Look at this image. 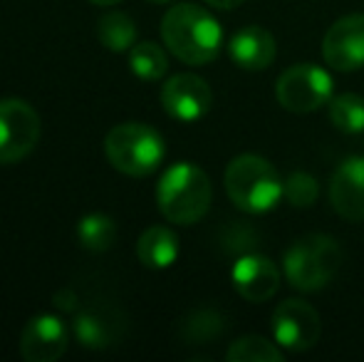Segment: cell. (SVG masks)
<instances>
[{"instance_id": "14", "label": "cell", "mask_w": 364, "mask_h": 362, "mask_svg": "<svg viewBox=\"0 0 364 362\" xmlns=\"http://www.w3.org/2000/svg\"><path fill=\"white\" fill-rule=\"evenodd\" d=\"M124 330V320L109 308H90L75 315L73 333L87 350H107L117 345Z\"/></svg>"}, {"instance_id": "22", "label": "cell", "mask_w": 364, "mask_h": 362, "mask_svg": "<svg viewBox=\"0 0 364 362\" xmlns=\"http://www.w3.org/2000/svg\"><path fill=\"white\" fill-rule=\"evenodd\" d=\"M283 193L288 198L290 206L295 208H310L320 196V186L317 179L307 171H292L283 183Z\"/></svg>"}, {"instance_id": "13", "label": "cell", "mask_w": 364, "mask_h": 362, "mask_svg": "<svg viewBox=\"0 0 364 362\" xmlns=\"http://www.w3.org/2000/svg\"><path fill=\"white\" fill-rule=\"evenodd\" d=\"M330 203L347 221H364V156L345 159L330 181Z\"/></svg>"}, {"instance_id": "8", "label": "cell", "mask_w": 364, "mask_h": 362, "mask_svg": "<svg viewBox=\"0 0 364 362\" xmlns=\"http://www.w3.org/2000/svg\"><path fill=\"white\" fill-rule=\"evenodd\" d=\"M322 323L317 310L305 300H283L273 313V335L280 348L290 353H305L320 340Z\"/></svg>"}, {"instance_id": "21", "label": "cell", "mask_w": 364, "mask_h": 362, "mask_svg": "<svg viewBox=\"0 0 364 362\" xmlns=\"http://www.w3.org/2000/svg\"><path fill=\"white\" fill-rule=\"evenodd\" d=\"M228 362H283V348L260 335H243L225 353Z\"/></svg>"}, {"instance_id": "18", "label": "cell", "mask_w": 364, "mask_h": 362, "mask_svg": "<svg viewBox=\"0 0 364 362\" xmlns=\"http://www.w3.org/2000/svg\"><path fill=\"white\" fill-rule=\"evenodd\" d=\"M117 238V223L112 216L102 211H92L80 218L77 223V241L85 251L92 253H105L112 248Z\"/></svg>"}, {"instance_id": "16", "label": "cell", "mask_w": 364, "mask_h": 362, "mask_svg": "<svg viewBox=\"0 0 364 362\" xmlns=\"http://www.w3.org/2000/svg\"><path fill=\"white\" fill-rule=\"evenodd\" d=\"M136 258L151 271L173 266L178 258V236L168 226H149L136 241Z\"/></svg>"}, {"instance_id": "2", "label": "cell", "mask_w": 364, "mask_h": 362, "mask_svg": "<svg viewBox=\"0 0 364 362\" xmlns=\"http://www.w3.org/2000/svg\"><path fill=\"white\" fill-rule=\"evenodd\" d=\"M213 188L208 174L191 161L168 166L156 183V203L168 223L193 226L211 208Z\"/></svg>"}, {"instance_id": "5", "label": "cell", "mask_w": 364, "mask_h": 362, "mask_svg": "<svg viewBox=\"0 0 364 362\" xmlns=\"http://www.w3.org/2000/svg\"><path fill=\"white\" fill-rule=\"evenodd\" d=\"M105 154L119 174L149 176L161 166L166 144L154 127L144 122H124L109 129L105 139Z\"/></svg>"}, {"instance_id": "15", "label": "cell", "mask_w": 364, "mask_h": 362, "mask_svg": "<svg viewBox=\"0 0 364 362\" xmlns=\"http://www.w3.org/2000/svg\"><path fill=\"white\" fill-rule=\"evenodd\" d=\"M275 53H278L275 38L265 28H258V25H248V28L238 30L228 43L230 60L238 68L253 70V73L270 68L275 60Z\"/></svg>"}, {"instance_id": "24", "label": "cell", "mask_w": 364, "mask_h": 362, "mask_svg": "<svg viewBox=\"0 0 364 362\" xmlns=\"http://www.w3.org/2000/svg\"><path fill=\"white\" fill-rule=\"evenodd\" d=\"M206 3L218 10H233V8H238V5H243V0H206Z\"/></svg>"}, {"instance_id": "6", "label": "cell", "mask_w": 364, "mask_h": 362, "mask_svg": "<svg viewBox=\"0 0 364 362\" xmlns=\"http://www.w3.org/2000/svg\"><path fill=\"white\" fill-rule=\"evenodd\" d=\"M278 105L295 115H307L320 107L330 105L332 100V78L327 70L312 63L292 65L278 78L275 85Z\"/></svg>"}, {"instance_id": "23", "label": "cell", "mask_w": 364, "mask_h": 362, "mask_svg": "<svg viewBox=\"0 0 364 362\" xmlns=\"http://www.w3.org/2000/svg\"><path fill=\"white\" fill-rule=\"evenodd\" d=\"M53 303L58 305L60 310H68V313H75L77 310V293L73 288H60L58 293H55Z\"/></svg>"}, {"instance_id": "19", "label": "cell", "mask_w": 364, "mask_h": 362, "mask_svg": "<svg viewBox=\"0 0 364 362\" xmlns=\"http://www.w3.org/2000/svg\"><path fill=\"white\" fill-rule=\"evenodd\" d=\"M129 70L144 82H156L166 75L168 58L161 45L156 43H134L129 50Z\"/></svg>"}, {"instance_id": "7", "label": "cell", "mask_w": 364, "mask_h": 362, "mask_svg": "<svg viewBox=\"0 0 364 362\" xmlns=\"http://www.w3.org/2000/svg\"><path fill=\"white\" fill-rule=\"evenodd\" d=\"M40 142V115L20 97L0 100V164L23 161Z\"/></svg>"}, {"instance_id": "20", "label": "cell", "mask_w": 364, "mask_h": 362, "mask_svg": "<svg viewBox=\"0 0 364 362\" xmlns=\"http://www.w3.org/2000/svg\"><path fill=\"white\" fill-rule=\"evenodd\" d=\"M330 122L345 134L364 132V97L360 95H337L330 100Z\"/></svg>"}, {"instance_id": "1", "label": "cell", "mask_w": 364, "mask_h": 362, "mask_svg": "<svg viewBox=\"0 0 364 362\" xmlns=\"http://www.w3.org/2000/svg\"><path fill=\"white\" fill-rule=\"evenodd\" d=\"M161 40L181 63L208 65L218 58L223 30L206 8L178 3L171 5L161 18Z\"/></svg>"}, {"instance_id": "9", "label": "cell", "mask_w": 364, "mask_h": 362, "mask_svg": "<svg viewBox=\"0 0 364 362\" xmlns=\"http://www.w3.org/2000/svg\"><path fill=\"white\" fill-rule=\"evenodd\" d=\"M213 92L203 78L193 73H178L161 87V107L176 122H198L208 115Z\"/></svg>"}, {"instance_id": "12", "label": "cell", "mask_w": 364, "mask_h": 362, "mask_svg": "<svg viewBox=\"0 0 364 362\" xmlns=\"http://www.w3.org/2000/svg\"><path fill=\"white\" fill-rule=\"evenodd\" d=\"M230 280H233V288L238 290L240 298H245L248 303H265L278 293L280 268L268 256L248 253V256L235 261Z\"/></svg>"}, {"instance_id": "4", "label": "cell", "mask_w": 364, "mask_h": 362, "mask_svg": "<svg viewBox=\"0 0 364 362\" xmlns=\"http://www.w3.org/2000/svg\"><path fill=\"white\" fill-rule=\"evenodd\" d=\"M342 268V248L332 236L312 233L288 246L283 271L288 283L302 293H317L332 283Z\"/></svg>"}, {"instance_id": "25", "label": "cell", "mask_w": 364, "mask_h": 362, "mask_svg": "<svg viewBox=\"0 0 364 362\" xmlns=\"http://www.w3.org/2000/svg\"><path fill=\"white\" fill-rule=\"evenodd\" d=\"M90 3L92 5H105V8H107V5H117L119 0H90Z\"/></svg>"}, {"instance_id": "17", "label": "cell", "mask_w": 364, "mask_h": 362, "mask_svg": "<svg viewBox=\"0 0 364 362\" xmlns=\"http://www.w3.org/2000/svg\"><path fill=\"white\" fill-rule=\"evenodd\" d=\"M97 40L109 53H129L136 43V25L127 13L112 10L97 20Z\"/></svg>"}, {"instance_id": "26", "label": "cell", "mask_w": 364, "mask_h": 362, "mask_svg": "<svg viewBox=\"0 0 364 362\" xmlns=\"http://www.w3.org/2000/svg\"><path fill=\"white\" fill-rule=\"evenodd\" d=\"M151 3H173V0H151Z\"/></svg>"}, {"instance_id": "10", "label": "cell", "mask_w": 364, "mask_h": 362, "mask_svg": "<svg viewBox=\"0 0 364 362\" xmlns=\"http://www.w3.org/2000/svg\"><path fill=\"white\" fill-rule=\"evenodd\" d=\"M322 58L340 73L364 68V13H352L335 20L322 40Z\"/></svg>"}, {"instance_id": "11", "label": "cell", "mask_w": 364, "mask_h": 362, "mask_svg": "<svg viewBox=\"0 0 364 362\" xmlns=\"http://www.w3.org/2000/svg\"><path fill=\"white\" fill-rule=\"evenodd\" d=\"M70 348V330L63 318L40 313L30 318L20 335V355L25 362H58Z\"/></svg>"}, {"instance_id": "3", "label": "cell", "mask_w": 364, "mask_h": 362, "mask_svg": "<svg viewBox=\"0 0 364 362\" xmlns=\"http://www.w3.org/2000/svg\"><path fill=\"white\" fill-rule=\"evenodd\" d=\"M223 183L228 198L245 213H265L285 196L278 169L258 154H238L230 159Z\"/></svg>"}]
</instances>
